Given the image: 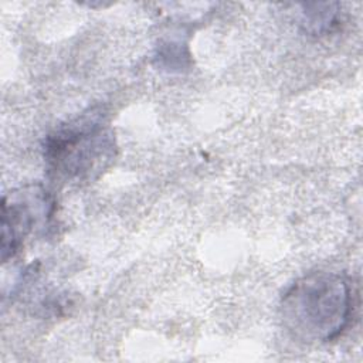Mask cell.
Returning a JSON list of instances; mask_svg holds the SVG:
<instances>
[{
  "mask_svg": "<svg viewBox=\"0 0 363 363\" xmlns=\"http://www.w3.org/2000/svg\"><path fill=\"white\" fill-rule=\"evenodd\" d=\"M350 279L316 271L298 278L281 296L279 319L286 332L305 343H328L350 325L354 309Z\"/></svg>",
  "mask_w": 363,
  "mask_h": 363,
  "instance_id": "obj_1",
  "label": "cell"
},
{
  "mask_svg": "<svg viewBox=\"0 0 363 363\" xmlns=\"http://www.w3.org/2000/svg\"><path fill=\"white\" fill-rule=\"evenodd\" d=\"M57 203L41 184H24L1 200V261L14 258L31 238L47 235L54 227Z\"/></svg>",
  "mask_w": 363,
  "mask_h": 363,
  "instance_id": "obj_3",
  "label": "cell"
},
{
  "mask_svg": "<svg viewBox=\"0 0 363 363\" xmlns=\"http://www.w3.org/2000/svg\"><path fill=\"white\" fill-rule=\"evenodd\" d=\"M301 7V26L311 35H325L335 30L340 21L337 3H303Z\"/></svg>",
  "mask_w": 363,
  "mask_h": 363,
  "instance_id": "obj_4",
  "label": "cell"
},
{
  "mask_svg": "<svg viewBox=\"0 0 363 363\" xmlns=\"http://www.w3.org/2000/svg\"><path fill=\"white\" fill-rule=\"evenodd\" d=\"M115 132L101 108H89L55 128L43 145L45 169L60 184L82 186L99 179L115 162Z\"/></svg>",
  "mask_w": 363,
  "mask_h": 363,
  "instance_id": "obj_2",
  "label": "cell"
}]
</instances>
